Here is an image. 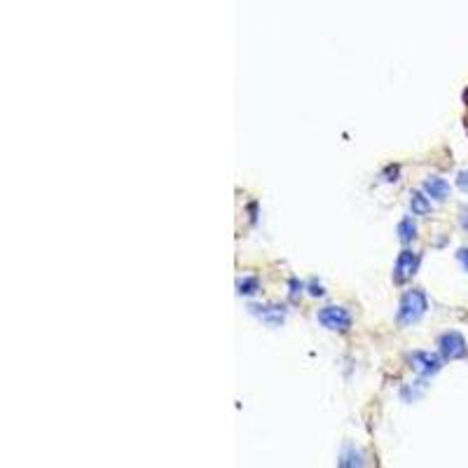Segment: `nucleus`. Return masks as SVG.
Returning <instances> with one entry per match:
<instances>
[{"mask_svg":"<svg viewBox=\"0 0 468 468\" xmlns=\"http://www.w3.org/2000/svg\"><path fill=\"white\" fill-rule=\"evenodd\" d=\"M417 237V225L412 218H403V221L398 223V239L403 241V244H410Z\"/></svg>","mask_w":468,"mask_h":468,"instance_id":"1a4fd4ad","label":"nucleus"},{"mask_svg":"<svg viewBox=\"0 0 468 468\" xmlns=\"http://www.w3.org/2000/svg\"><path fill=\"white\" fill-rule=\"evenodd\" d=\"M410 209H412L414 216H426L431 214V199L424 192H412V197H410Z\"/></svg>","mask_w":468,"mask_h":468,"instance_id":"6e6552de","label":"nucleus"},{"mask_svg":"<svg viewBox=\"0 0 468 468\" xmlns=\"http://www.w3.org/2000/svg\"><path fill=\"white\" fill-rule=\"evenodd\" d=\"M316 319L321 326L328 328V331H335V333H347L351 328V314L345 309V307H324Z\"/></svg>","mask_w":468,"mask_h":468,"instance_id":"f03ea898","label":"nucleus"},{"mask_svg":"<svg viewBox=\"0 0 468 468\" xmlns=\"http://www.w3.org/2000/svg\"><path fill=\"white\" fill-rule=\"evenodd\" d=\"M251 312L269 326H279V324H283V319H286L283 304H253Z\"/></svg>","mask_w":468,"mask_h":468,"instance_id":"423d86ee","label":"nucleus"},{"mask_svg":"<svg viewBox=\"0 0 468 468\" xmlns=\"http://www.w3.org/2000/svg\"><path fill=\"white\" fill-rule=\"evenodd\" d=\"M260 290V281L255 276H244V279L237 281V292L239 295H255Z\"/></svg>","mask_w":468,"mask_h":468,"instance_id":"9d476101","label":"nucleus"},{"mask_svg":"<svg viewBox=\"0 0 468 468\" xmlns=\"http://www.w3.org/2000/svg\"><path fill=\"white\" fill-rule=\"evenodd\" d=\"M459 223H462V228L468 232V207H464L462 211H459Z\"/></svg>","mask_w":468,"mask_h":468,"instance_id":"ddd939ff","label":"nucleus"},{"mask_svg":"<svg viewBox=\"0 0 468 468\" xmlns=\"http://www.w3.org/2000/svg\"><path fill=\"white\" fill-rule=\"evenodd\" d=\"M407 361L412 365V370L419 372L424 377L436 375V372L443 368V358L431 354V351H412V354H407Z\"/></svg>","mask_w":468,"mask_h":468,"instance_id":"7ed1b4c3","label":"nucleus"},{"mask_svg":"<svg viewBox=\"0 0 468 468\" xmlns=\"http://www.w3.org/2000/svg\"><path fill=\"white\" fill-rule=\"evenodd\" d=\"M457 185H459V190H464V192H468V171H459V176H457Z\"/></svg>","mask_w":468,"mask_h":468,"instance_id":"9b49d317","label":"nucleus"},{"mask_svg":"<svg viewBox=\"0 0 468 468\" xmlns=\"http://www.w3.org/2000/svg\"><path fill=\"white\" fill-rule=\"evenodd\" d=\"M429 309V300L424 295V290H407L403 297H400L398 304V326H412L417 324Z\"/></svg>","mask_w":468,"mask_h":468,"instance_id":"f257e3e1","label":"nucleus"},{"mask_svg":"<svg viewBox=\"0 0 468 468\" xmlns=\"http://www.w3.org/2000/svg\"><path fill=\"white\" fill-rule=\"evenodd\" d=\"M419 269V255L412 251H400L396 258V265H393V281L396 283H405L407 279H412Z\"/></svg>","mask_w":468,"mask_h":468,"instance_id":"39448f33","label":"nucleus"},{"mask_svg":"<svg viewBox=\"0 0 468 468\" xmlns=\"http://www.w3.org/2000/svg\"><path fill=\"white\" fill-rule=\"evenodd\" d=\"M438 349H441V356L445 358V361H457V358H464L468 354L464 335H459V333L441 335V340H438Z\"/></svg>","mask_w":468,"mask_h":468,"instance_id":"20e7f679","label":"nucleus"},{"mask_svg":"<svg viewBox=\"0 0 468 468\" xmlns=\"http://www.w3.org/2000/svg\"><path fill=\"white\" fill-rule=\"evenodd\" d=\"M450 183L441 178V176H431V178L424 180V192H426L431 199L436 202H445L450 197Z\"/></svg>","mask_w":468,"mask_h":468,"instance_id":"0eeeda50","label":"nucleus"},{"mask_svg":"<svg viewBox=\"0 0 468 468\" xmlns=\"http://www.w3.org/2000/svg\"><path fill=\"white\" fill-rule=\"evenodd\" d=\"M457 258H459V262H462V267L468 272V248H462V251L457 253Z\"/></svg>","mask_w":468,"mask_h":468,"instance_id":"f8f14e48","label":"nucleus"}]
</instances>
